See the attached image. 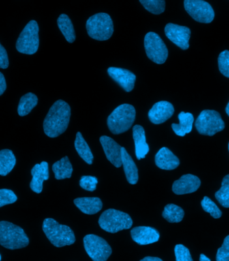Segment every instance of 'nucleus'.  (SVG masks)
Returning a JSON list of instances; mask_svg holds the SVG:
<instances>
[{
  "label": "nucleus",
  "instance_id": "nucleus-1",
  "mask_svg": "<svg viewBox=\"0 0 229 261\" xmlns=\"http://www.w3.org/2000/svg\"><path fill=\"white\" fill-rule=\"evenodd\" d=\"M71 112L69 105L63 100H57L45 118L43 127L49 138H57L68 128Z\"/></svg>",
  "mask_w": 229,
  "mask_h": 261
},
{
  "label": "nucleus",
  "instance_id": "nucleus-2",
  "mask_svg": "<svg viewBox=\"0 0 229 261\" xmlns=\"http://www.w3.org/2000/svg\"><path fill=\"white\" fill-rule=\"evenodd\" d=\"M42 230L56 247H63L75 243V236L72 229L68 226L60 224L53 218H46L44 220Z\"/></svg>",
  "mask_w": 229,
  "mask_h": 261
},
{
  "label": "nucleus",
  "instance_id": "nucleus-3",
  "mask_svg": "<svg viewBox=\"0 0 229 261\" xmlns=\"http://www.w3.org/2000/svg\"><path fill=\"white\" fill-rule=\"evenodd\" d=\"M29 245V237L22 228L10 222H0V245L6 249L16 250Z\"/></svg>",
  "mask_w": 229,
  "mask_h": 261
},
{
  "label": "nucleus",
  "instance_id": "nucleus-4",
  "mask_svg": "<svg viewBox=\"0 0 229 261\" xmlns=\"http://www.w3.org/2000/svg\"><path fill=\"white\" fill-rule=\"evenodd\" d=\"M136 111L134 107L123 104L117 107L108 119V125L112 134L119 135L131 128L136 119Z\"/></svg>",
  "mask_w": 229,
  "mask_h": 261
},
{
  "label": "nucleus",
  "instance_id": "nucleus-5",
  "mask_svg": "<svg viewBox=\"0 0 229 261\" xmlns=\"http://www.w3.org/2000/svg\"><path fill=\"white\" fill-rule=\"evenodd\" d=\"M86 28L90 37L98 41L109 40L114 31L112 19L106 13H98L90 17Z\"/></svg>",
  "mask_w": 229,
  "mask_h": 261
},
{
  "label": "nucleus",
  "instance_id": "nucleus-6",
  "mask_svg": "<svg viewBox=\"0 0 229 261\" xmlns=\"http://www.w3.org/2000/svg\"><path fill=\"white\" fill-rule=\"evenodd\" d=\"M98 224L106 232L117 233L131 228L133 221L128 214L115 209H109L100 215Z\"/></svg>",
  "mask_w": 229,
  "mask_h": 261
},
{
  "label": "nucleus",
  "instance_id": "nucleus-7",
  "mask_svg": "<svg viewBox=\"0 0 229 261\" xmlns=\"http://www.w3.org/2000/svg\"><path fill=\"white\" fill-rule=\"evenodd\" d=\"M39 27L35 20L28 23L20 34L16 42L18 52L26 55H34L39 47Z\"/></svg>",
  "mask_w": 229,
  "mask_h": 261
},
{
  "label": "nucleus",
  "instance_id": "nucleus-8",
  "mask_svg": "<svg viewBox=\"0 0 229 261\" xmlns=\"http://www.w3.org/2000/svg\"><path fill=\"white\" fill-rule=\"evenodd\" d=\"M195 127L199 134L204 136H213L217 133L222 132L225 125L217 111L204 110L197 118Z\"/></svg>",
  "mask_w": 229,
  "mask_h": 261
},
{
  "label": "nucleus",
  "instance_id": "nucleus-9",
  "mask_svg": "<svg viewBox=\"0 0 229 261\" xmlns=\"http://www.w3.org/2000/svg\"><path fill=\"white\" fill-rule=\"evenodd\" d=\"M144 47L147 57L154 63L162 65L168 59V48L158 34L147 33L144 38Z\"/></svg>",
  "mask_w": 229,
  "mask_h": 261
},
{
  "label": "nucleus",
  "instance_id": "nucleus-10",
  "mask_svg": "<svg viewBox=\"0 0 229 261\" xmlns=\"http://www.w3.org/2000/svg\"><path fill=\"white\" fill-rule=\"evenodd\" d=\"M88 255L93 261H107L112 253V249L106 240L95 234H88L83 239Z\"/></svg>",
  "mask_w": 229,
  "mask_h": 261
},
{
  "label": "nucleus",
  "instance_id": "nucleus-11",
  "mask_svg": "<svg viewBox=\"0 0 229 261\" xmlns=\"http://www.w3.org/2000/svg\"><path fill=\"white\" fill-rule=\"evenodd\" d=\"M184 5L186 11L197 22L209 23L215 18V12L211 4L203 0H185Z\"/></svg>",
  "mask_w": 229,
  "mask_h": 261
},
{
  "label": "nucleus",
  "instance_id": "nucleus-12",
  "mask_svg": "<svg viewBox=\"0 0 229 261\" xmlns=\"http://www.w3.org/2000/svg\"><path fill=\"white\" fill-rule=\"evenodd\" d=\"M167 38L182 50L189 48V40L191 31L189 28L169 23L164 29Z\"/></svg>",
  "mask_w": 229,
  "mask_h": 261
},
{
  "label": "nucleus",
  "instance_id": "nucleus-13",
  "mask_svg": "<svg viewBox=\"0 0 229 261\" xmlns=\"http://www.w3.org/2000/svg\"><path fill=\"white\" fill-rule=\"evenodd\" d=\"M174 108L172 104L168 101H160L154 105L148 113L149 119L151 123L159 125L166 122L174 115Z\"/></svg>",
  "mask_w": 229,
  "mask_h": 261
},
{
  "label": "nucleus",
  "instance_id": "nucleus-14",
  "mask_svg": "<svg viewBox=\"0 0 229 261\" xmlns=\"http://www.w3.org/2000/svg\"><path fill=\"white\" fill-rule=\"evenodd\" d=\"M109 75L113 81L118 83L126 92H131L134 89L136 76L128 69L117 67H109L108 69Z\"/></svg>",
  "mask_w": 229,
  "mask_h": 261
},
{
  "label": "nucleus",
  "instance_id": "nucleus-15",
  "mask_svg": "<svg viewBox=\"0 0 229 261\" xmlns=\"http://www.w3.org/2000/svg\"><path fill=\"white\" fill-rule=\"evenodd\" d=\"M100 142L109 161L117 168H121L122 147L112 138L106 136L100 137Z\"/></svg>",
  "mask_w": 229,
  "mask_h": 261
},
{
  "label": "nucleus",
  "instance_id": "nucleus-16",
  "mask_svg": "<svg viewBox=\"0 0 229 261\" xmlns=\"http://www.w3.org/2000/svg\"><path fill=\"white\" fill-rule=\"evenodd\" d=\"M201 181L196 175L186 174L175 181L172 186V191L177 195L191 194L200 188Z\"/></svg>",
  "mask_w": 229,
  "mask_h": 261
},
{
  "label": "nucleus",
  "instance_id": "nucleus-17",
  "mask_svg": "<svg viewBox=\"0 0 229 261\" xmlns=\"http://www.w3.org/2000/svg\"><path fill=\"white\" fill-rule=\"evenodd\" d=\"M133 241L140 245H150L159 241V232L149 226H137L131 230Z\"/></svg>",
  "mask_w": 229,
  "mask_h": 261
},
{
  "label": "nucleus",
  "instance_id": "nucleus-18",
  "mask_svg": "<svg viewBox=\"0 0 229 261\" xmlns=\"http://www.w3.org/2000/svg\"><path fill=\"white\" fill-rule=\"evenodd\" d=\"M31 174L33 179L30 184V187L35 193H41L43 190L44 181L49 179L48 164L46 162H42L36 164L32 169Z\"/></svg>",
  "mask_w": 229,
  "mask_h": 261
},
{
  "label": "nucleus",
  "instance_id": "nucleus-19",
  "mask_svg": "<svg viewBox=\"0 0 229 261\" xmlns=\"http://www.w3.org/2000/svg\"><path fill=\"white\" fill-rule=\"evenodd\" d=\"M156 165L160 169L164 170H173L180 165L179 158L167 147H162L156 153Z\"/></svg>",
  "mask_w": 229,
  "mask_h": 261
},
{
  "label": "nucleus",
  "instance_id": "nucleus-20",
  "mask_svg": "<svg viewBox=\"0 0 229 261\" xmlns=\"http://www.w3.org/2000/svg\"><path fill=\"white\" fill-rule=\"evenodd\" d=\"M133 138L135 143L137 159H143L148 153L149 147L146 142L145 130L142 126L136 125L133 127Z\"/></svg>",
  "mask_w": 229,
  "mask_h": 261
},
{
  "label": "nucleus",
  "instance_id": "nucleus-21",
  "mask_svg": "<svg viewBox=\"0 0 229 261\" xmlns=\"http://www.w3.org/2000/svg\"><path fill=\"white\" fill-rule=\"evenodd\" d=\"M121 151L122 166H123L126 178L130 185H136L139 179L138 168L125 147H122Z\"/></svg>",
  "mask_w": 229,
  "mask_h": 261
},
{
  "label": "nucleus",
  "instance_id": "nucleus-22",
  "mask_svg": "<svg viewBox=\"0 0 229 261\" xmlns=\"http://www.w3.org/2000/svg\"><path fill=\"white\" fill-rule=\"evenodd\" d=\"M74 204L82 213L86 215H95L102 209L103 203L97 197L79 198L74 200Z\"/></svg>",
  "mask_w": 229,
  "mask_h": 261
},
{
  "label": "nucleus",
  "instance_id": "nucleus-23",
  "mask_svg": "<svg viewBox=\"0 0 229 261\" xmlns=\"http://www.w3.org/2000/svg\"><path fill=\"white\" fill-rule=\"evenodd\" d=\"M179 124L173 123L172 128L177 136L184 137L190 134L193 127L194 116L192 113L182 111L179 115Z\"/></svg>",
  "mask_w": 229,
  "mask_h": 261
},
{
  "label": "nucleus",
  "instance_id": "nucleus-24",
  "mask_svg": "<svg viewBox=\"0 0 229 261\" xmlns=\"http://www.w3.org/2000/svg\"><path fill=\"white\" fill-rule=\"evenodd\" d=\"M16 164V156L12 151L10 149L0 151V175L6 176L10 174Z\"/></svg>",
  "mask_w": 229,
  "mask_h": 261
},
{
  "label": "nucleus",
  "instance_id": "nucleus-25",
  "mask_svg": "<svg viewBox=\"0 0 229 261\" xmlns=\"http://www.w3.org/2000/svg\"><path fill=\"white\" fill-rule=\"evenodd\" d=\"M53 171L56 179H64L71 177L73 169L69 159L66 156L53 165Z\"/></svg>",
  "mask_w": 229,
  "mask_h": 261
},
{
  "label": "nucleus",
  "instance_id": "nucleus-26",
  "mask_svg": "<svg viewBox=\"0 0 229 261\" xmlns=\"http://www.w3.org/2000/svg\"><path fill=\"white\" fill-rule=\"evenodd\" d=\"M57 24L60 31L65 36L66 41L69 43H73L76 40V34L69 17L66 14H61L58 18Z\"/></svg>",
  "mask_w": 229,
  "mask_h": 261
},
{
  "label": "nucleus",
  "instance_id": "nucleus-27",
  "mask_svg": "<svg viewBox=\"0 0 229 261\" xmlns=\"http://www.w3.org/2000/svg\"><path fill=\"white\" fill-rule=\"evenodd\" d=\"M74 147H75L77 153L79 156L87 164L91 165L93 162V155L91 152V149L88 145L86 141L83 138L81 132L77 134L75 142H74Z\"/></svg>",
  "mask_w": 229,
  "mask_h": 261
},
{
  "label": "nucleus",
  "instance_id": "nucleus-28",
  "mask_svg": "<svg viewBox=\"0 0 229 261\" xmlns=\"http://www.w3.org/2000/svg\"><path fill=\"white\" fill-rule=\"evenodd\" d=\"M38 97L32 93L23 95L20 98L18 108V113L21 117L26 116L31 112L38 104Z\"/></svg>",
  "mask_w": 229,
  "mask_h": 261
},
{
  "label": "nucleus",
  "instance_id": "nucleus-29",
  "mask_svg": "<svg viewBox=\"0 0 229 261\" xmlns=\"http://www.w3.org/2000/svg\"><path fill=\"white\" fill-rule=\"evenodd\" d=\"M162 217L170 223H179L183 220L185 211L176 205L170 204L165 206Z\"/></svg>",
  "mask_w": 229,
  "mask_h": 261
},
{
  "label": "nucleus",
  "instance_id": "nucleus-30",
  "mask_svg": "<svg viewBox=\"0 0 229 261\" xmlns=\"http://www.w3.org/2000/svg\"><path fill=\"white\" fill-rule=\"evenodd\" d=\"M215 198L221 206L229 207V174L222 179L221 188L216 192Z\"/></svg>",
  "mask_w": 229,
  "mask_h": 261
},
{
  "label": "nucleus",
  "instance_id": "nucleus-31",
  "mask_svg": "<svg viewBox=\"0 0 229 261\" xmlns=\"http://www.w3.org/2000/svg\"><path fill=\"white\" fill-rule=\"evenodd\" d=\"M140 3L145 10L155 15L161 14L166 8L164 0H141Z\"/></svg>",
  "mask_w": 229,
  "mask_h": 261
},
{
  "label": "nucleus",
  "instance_id": "nucleus-32",
  "mask_svg": "<svg viewBox=\"0 0 229 261\" xmlns=\"http://www.w3.org/2000/svg\"><path fill=\"white\" fill-rule=\"evenodd\" d=\"M201 205H202L203 210L207 213L211 214V215L214 218L221 217L222 212L220 211L217 204L213 200H211L209 197L205 196L203 198L202 202H201Z\"/></svg>",
  "mask_w": 229,
  "mask_h": 261
},
{
  "label": "nucleus",
  "instance_id": "nucleus-33",
  "mask_svg": "<svg viewBox=\"0 0 229 261\" xmlns=\"http://www.w3.org/2000/svg\"><path fill=\"white\" fill-rule=\"evenodd\" d=\"M18 200V197L11 190L0 189V207L6 205L14 204Z\"/></svg>",
  "mask_w": 229,
  "mask_h": 261
},
{
  "label": "nucleus",
  "instance_id": "nucleus-34",
  "mask_svg": "<svg viewBox=\"0 0 229 261\" xmlns=\"http://www.w3.org/2000/svg\"><path fill=\"white\" fill-rule=\"evenodd\" d=\"M218 68L224 76L229 78V51L224 50L219 55L218 59Z\"/></svg>",
  "mask_w": 229,
  "mask_h": 261
},
{
  "label": "nucleus",
  "instance_id": "nucleus-35",
  "mask_svg": "<svg viewBox=\"0 0 229 261\" xmlns=\"http://www.w3.org/2000/svg\"><path fill=\"white\" fill-rule=\"evenodd\" d=\"M79 184L83 189L87 191L93 192L97 188L98 179L97 177L91 175H83L81 177Z\"/></svg>",
  "mask_w": 229,
  "mask_h": 261
},
{
  "label": "nucleus",
  "instance_id": "nucleus-36",
  "mask_svg": "<svg viewBox=\"0 0 229 261\" xmlns=\"http://www.w3.org/2000/svg\"><path fill=\"white\" fill-rule=\"evenodd\" d=\"M176 261H193L190 250L183 245H177L174 249Z\"/></svg>",
  "mask_w": 229,
  "mask_h": 261
},
{
  "label": "nucleus",
  "instance_id": "nucleus-37",
  "mask_svg": "<svg viewBox=\"0 0 229 261\" xmlns=\"http://www.w3.org/2000/svg\"><path fill=\"white\" fill-rule=\"evenodd\" d=\"M217 261H229V235L224 240L222 247L218 249Z\"/></svg>",
  "mask_w": 229,
  "mask_h": 261
},
{
  "label": "nucleus",
  "instance_id": "nucleus-38",
  "mask_svg": "<svg viewBox=\"0 0 229 261\" xmlns=\"http://www.w3.org/2000/svg\"><path fill=\"white\" fill-rule=\"evenodd\" d=\"M9 66L8 53L4 47L0 44V68L6 69Z\"/></svg>",
  "mask_w": 229,
  "mask_h": 261
},
{
  "label": "nucleus",
  "instance_id": "nucleus-39",
  "mask_svg": "<svg viewBox=\"0 0 229 261\" xmlns=\"http://www.w3.org/2000/svg\"><path fill=\"white\" fill-rule=\"evenodd\" d=\"M7 88L5 77L4 74L0 72V96L3 95Z\"/></svg>",
  "mask_w": 229,
  "mask_h": 261
},
{
  "label": "nucleus",
  "instance_id": "nucleus-40",
  "mask_svg": "<svg viewBox=\"0 0 229 261\" xmlns=\"http://www.w3.org/2000/svg\"><path fill=\"white\" fill-rule=\"evenodd\" d=\"M140 261H163L161 258L158 257H152V256H147V257L143 258Z\"/></svg>",
  "mask_w": 229,
  "mask_h": 261
},
{
  "label": "nucleus",
  "instance_id": "nucleus-41",
  "mask_svg": "<svg viewBox=\"0 0 229 261\" xmlns=\"http://www.w3.org/2000/svg\"><path fill=\"white\" fill-rule=\"evenodd\" d=\"M200 261H211L209 258H208L204 254H201L200 256Z\"/></svg>",
  "mask_w": 229,
  "mask_h": 261
},
{
  "label": "nucleus",
  "instance_id": "nucleus-42",
  "mask_svg": "<svg viewBox=\"0 0 229 261\" xmlns=\"http://www.w3.org/2000/svg\"><path fill=\"white\" fill-rule=\"evenodd\" d=\"M225 111H226V114H227L228 115V117H229V102H228V103L227 105V106H226Z\"/></svg>",
  "mask_w": 229,
  "mask_h": 261
},
{
  "label": "nucleus",
  "instance_id": "nucleus-43",
  "mask_svg": "<svg viewBox=\"0 0 229 261\" xmlns=\"http://www.w3.org/2000/svg\"><path fill=\"white\" fill-rule=\"evenodd\" d=\"M2 260V256H1V254H0V261H1Z\"/></svg>",
  "mask_w": 229,
  "mask_h": 261
},
{
  "label": "nucleus",
  "instance_id": "nucleus-44",
  "mask_svg": "<svg viewBox=\"0 0 229 261\" xmlns=\"http://www.w3.org/2000/svg\"><path fill=\"white\" fill-rule=\"evenodd\" d=\"M228 151H229V143H228Z\"/></svg>",
  "mask_w": 229,
  "mask_h": 261
}]
</instances>
